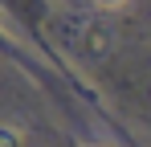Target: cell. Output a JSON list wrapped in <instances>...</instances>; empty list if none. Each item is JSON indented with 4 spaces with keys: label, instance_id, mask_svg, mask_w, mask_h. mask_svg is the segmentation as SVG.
<instances>
[{
    "label": "cell",
    "instance_id": "obj_1",
    "mask_svg": "<svg viewBox=\"0 0 151 147\" xmlns=\"http://www.w3.org/2000/svg\"><path fill=\"white\" fill-rule=\"evenodd\" d=\"M0 147H21V139H17L12 127H0Z\"/></svg>",
    "mask_w": 151,
    "mask_h": 147
},
{
    "label": "cell",
    "instance_id": "obj_2",
    "mask_svg": "<svg viewBox=\"0 0 151 147\" xmlns=\"http://www.w3.org/2000/svg\"><path fill=\"white\" fill-rule=\"evenodd\" d=\"M102 8H119V4H127V0H98Z\"/></svg>",
    "mask_w": 151,
    "mask_h": 147
}]
</instances>
